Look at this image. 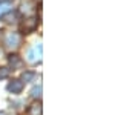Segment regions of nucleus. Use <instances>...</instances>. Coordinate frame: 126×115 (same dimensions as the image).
<instances>
[{
  "mask_svg": "<svg viewBox=\"0 0 126 115\" xmlns=\"http://www.w3.org/2000/svg\"><path fill=\"white\" fill-rule=\"evenodd\" d=\"M20 34H17V32H8L5 35L3 38V44L6 48H9V49H16L20 46Z\"/></svg>",
  "mask_w": 126,
  "mask_h": 115,
  "instance_id": "nucleus-1",
  "label": "nucleus"
},
{
  "mask_svg": "<svg viewBox=\"0 0 126 115\" xmlns=\"http://www.w3.org/2000/svg\"><path fill=\"white\" fill-rule=\"evenodd\" d=\"M26 57H28V61H31V63L40 61L42 60V44H37L35 48H31L28 51Z\"/></svg>",
  "mask_w": 126,
  "mask_h": 115,
  "instance_id": "nucleus-2",
  "label": "nucleus"
},
{
  "mask_svg": "<svg viewBox=\"0 0 126 115\" xmlns=\"http://www.w3.org/2000/svg\"><path fill=\"white\" fill-rule=\"evenodd\" d=\"M8 91L12 94H20L23 91V81L20 80H11L8 83Z\"/></svg>",
  "mask_w": 126,
  "mask_h": 115,
  "instance_id": "nucleus-3",
  "label": "nucleus"
},
{
  "mask_svg": "<svg viewBox=\"0 0 126 115\" xmlns=\"http://www.w3.org/2000/svg\"><path fill=\"white\" fill-rule=\"evenodd\" d=\"M35 28H37V18H34V17L26 18V20L23 22V25H22V29L25 32H31V31H34Z\"/></svg>",
  "mask_w": 126,
  "mask_h": 115,
  "instance_id": "nucleus-4",
  "label": "nucleus"
},
{
  "mask_svg": "<svg viewBox=\"0 0 126 115\" xmlns=\"http://www.w3.org/2000/svg\"><path fill=\"white\" fill-rule=\"evenodd\" d=\"M2 20L6 23H16L18 20V12L17 11H6L2 15Z\"/></svg>",
  "mask_w": 126,
  "mask_h": 115,
  "instance_id": "nucleus-5",
  "label": "nucleus"
},
{
  "mask_svg": "<svg viewBox=\"0 0 126 115\" xmlns=\"http://www.w3.org/2000/svg\"><path fill=\"white\" fill-rule=\"evenodd\" d=\"M9 65H11L12 69H20L23 66V61L18 55H11L9 57Z\"/></svg>",
  "mask_w": 126,
  "mask_h": 115,
  "instance_id": "nucleus-6",
  "label": "nucleus"
},
{
  "mask_svg": "<svg viewBox=\"0 0 126 115\" xmlns=\"http://www.w3.org/2000/svg\"><path fill=\"white\" fill-rule=\"evenodd\" d=\"M28 114L29 115H42V104L37 101V103H32L29 106V109H28Z\"/></svg>",
  "mask_w": 126,
  "mask_h": 115,
  "instance_id": "nucleus-7",
  "label": "nucleus"
},
{
  "mask_svg": "<svg viewBox=\"0 0 126 115\" xmlns=\"http://www.w3.org/2000/svg\"><path fill=\"white\" fill-rule=\"evenodd\" d=\"M34 77H35V72H32V71H26V72H23L20 81H25V83H26V81H32Z\"/></svg>",
  "mask_w": 126,
  "mask_h": 115,
  "instance_id": "nucleus-8",
  "label": "nucleus"
},
{
  "mask_svg": "<svg viewBox=\"0 0 126 115\" xmlns=\"http://www.w3.org/2000/svg\"><path fill=\"white\" fill-rule=\"evenodd\" d=\"M23 14H31L32 12V5H31L29 2H25L23 5H22V9H20Z\"/></svg>",
  "mask_w": 126,
  "mask_h": 115,
  "instance_id": "nucleus-9",
  "label": "nucleus"
},
{
  "mask_svg": "<svg viewBox=\"0 0 126 115\" xmlns=\"http://www.w3.org/2000/svg\"><path fill=\"white\" fill-rule=\"evenodd\" d=\"M31 95H32L34 98H40V97H42V86L39 85L37 87H34L32 91H31Z\"/></svg>",
  "mask_w": 126,
  "mask_h": 115,
  "instance_id": "nucleus-10",
  "label": "nucleus"
},
{
  "mask_svg": "<svg viewBox=\"0 0 126 115\" xmlns=\"http://www.w3.org/2000/svg\"><path fill=\"white\" fill-rule=\"evenodd\" d=\"M9 75V69L8 68H0V78H6Z\"/></svg>",
  "mask_w": 126,
  "mask_h": 115,
  "instance_id": "nucleus-11",
  "label": "nucleus"
},
{
  "mask_svg": "<svg viewBox=\"0 0 126 115\" xmlns=\"http://www.w3.org/2000/svg\"><path fill=\"white\" fill-rule=\"evenodd\" d=\"M6 11H9L8 9V3H0V17H2Z\"/></svg>",
  "mask_w": 126,
  "mask_h": 115,
  "instance_id": "nucleus-12",
  "label": "nucleus"
},
{
  "mask_svg": "<svg viewBox=\"0 0 126 115\" xmlns=\"http://www.w3.org/2000/svg\"><path fill=\"white\" fill-rule=\"evenodd\" d=\"M0 115H6V114H0Z\"/></svg>",
  "mask_w": 126,
  "mask_h": 115,
  "instance_id": "nucleus-13",
  "label": "nucleus"
}]
</instances>
